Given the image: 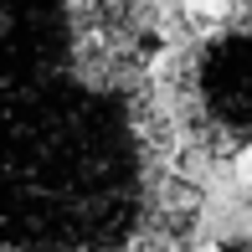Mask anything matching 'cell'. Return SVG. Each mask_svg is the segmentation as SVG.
<instances>
[{
    "label": "cell",
    "instance_id": "6da1fadb",
    "mask_svg": "<svg viewBox=\"0 0 252 252\" xmlns=\"http://www.w3.org/2000/svg\"><path fill=\"white\" fill-rule=\"evenodd\" d=\"M175 175L155 62L88 36L72 0H0V252H170Z\"/></svg>",
    "mask_w": 252,
    "mask_h": 252
},
{
    "label": "cell",
    "instance_id": "7a4b0ae2",
    "mask_svg": "<svg viewBox=\"0 0 252 252\" xmlns=\"http://www.w3.org/2000/svg\"><path fill=\"white\" fill-rule=\"evenodd\" d=\"M180 165H252V0H221L159 72Z\"/></svg>",
    "mask_w": 252,
    "mask_h": 252
},
{
    "label": "cell",
    "instance_id": "3957f363",
    "mask_svg": "<svg viewBox=\"0 0 252 252\" xmlns=\"http://www.w3.org/2000/svg\"><path fill=\"white\" fill-rule=\"evenodd\" d=\"M221 252H252V232H242V237H226V242H221Z\"/></svg>",
    "mask_w": 252,
    "mask_h": 252
}]
</instances>
